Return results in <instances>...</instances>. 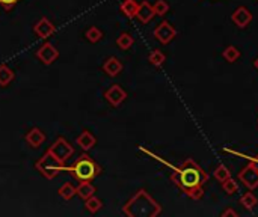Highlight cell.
<instances>
[{"label":"cell","mask_w":258,"mask_h":217,"mask_svg":"<svg viewBox=\"0 0 258 217\" xmlns=\"http://www.w3.org/2000/svg\"><path fill=\"white\" fill-rule=\"evenodd\" d=\"M35 169L38 170L44 178L47 179H53L59 175V172L64 169V163H61L49 150L44 153L43 157H40V160L35 163Z\"/></svg>","instance_id":"cell-4"},{"label":"cell","mask_w":258,"mask_h":217,"mask_svg":"<svg viewBox=\"0 0 258 217\" xmlns=\"http://www.w3.org/2000/svg\"><path fill=\"white\" fill-rule=\"evenodd\" d=\"M177 36V29L169 23V21H166V20H163L160 24H157V27L154 29V38L160 43V44H163V46H166V44H169L174 38Z\"/></svg>","instance_id":"cell-7"},{"label":"cell","mask_w":258,"mask_h":217,"mask_svg":"<svg viewBox=\"0 0 258 217\" xmlns=\"http://www.w3.org/2000/svg\"><path fill=\"white\" fill-rule=\"evenodd\" d=\"M154 17H156V14H154V9H153V5L151 3H148V2L139 3L137 12H136V18L140 23L146 24V23H150Z\"/></svg>","instance_id":"cell-14"},{"label":"cell","mask_w":258,"mask_h":217,"mask_svg":"<svg viewBox=\"0 0 258 217\" xmlns=\"http://www.w3.org/2000/svg\"><path fill=\"white\" fill-rule=\"evenodd\" d=\"M33 32L35 35L38 36L41 40H47L50 36L56 32V26L46 17H43L40 21H36L35 26H33Z\"/></svg>","instance_id":"cell-10"},{"label":"cell","mask_w":258,"mask_h":217,"mask_svg":"<svg viewBox=\"0 0 258 217\" xmlns=\"http://www.w3.org/2000/svg\"><path fill=\"white\" fill-rule=\"evenodd\" d=\"M165 60H166V56H165V53H163L162 50H153V52L148 54V62H150L153 66H156V68L162 66V65L165 63Z\"/></svg>","instance_id":"cell-23"},{"label":"cell","mask_w":258,"mask_h":217,"mask_svg":"<svg viewBox=\"0 0 258 217\" xmlns=\"http://www.w3.org/2000/svg\"><path fill=\"white\" fill-rule=\"evenodd\" d=\"M228 216H233V217H237L239 216V213L236 211V210H233V208H227L224 213H222V217H228Z\"/></svg>","instance_id":"cell-30"},{"label":"cell","mask_w":258,"mask_h":217,"mask_svg":"<svg viewBox=\"0 0 258 217\" xmlns=\"http://www.w3.org/2000/svg\"><path fill=\"white\" fill-rule=\"evenodd\" d=\"M24 139H26V142L29 143L30 148H40L41 145L46 142V134H44V131H43L41 128L33 127V128H30V130L26 133Z\"/></svg>","instance_id":"cell-13"},{"label":"cell","mask_w":258,"mask_h":217,"mask_svg":"<svg viewBox=\"0 0 258 217\" xmlns=\"http://www.w3.org/2000/svg\"><path fill=\"white\" fill-rule=\"evenodd\" d=\"M20 0H0V6H2L5 11H11Z\"/></svg>","instance_id":"cell-29"},{"label":"cell","mask_w":258,"mask_h":217,"mask_svg":"<svg viewBox=\"0 0 258 217\" xmlns=\"http://www.w3.org/2000/svg\"><path fill=\"white\" fill-rule=\"evenodd\" d=\"M58 193H59V196H61L64 201H71L74 196H77V193H76V187L72 186L71 183H65V184H62V186L59 187Z\"/></svg>","instance_id":"cell-20"},{"label":"cell","mask_w":258,"mask_h":217,"mask_svg":"<svg viewBox=\"0 0 258 217\" xmlns=\"http://www.w3.org/2000/svg\"><path fill=\"white\" fill-rule=\"evenodd\" d=\"M123 213L129 217H156L162 213V207L145 189H140L126 202Z\"/></svg>","instance_id":"cell-2"},{"label":"cell","mask_w":258,"mask_h":217,"mask_svg":"<svg viewBox=\"0 0 258 217\" xmlns=\"http://www.w3.org/2000/svg\"><path fill=\"white\" fill-rule=\"evenodd\" d=\"M239 179L248 190H255L258 187V166L254 160L240 170Z\"/></svg>","instance_id":"cell-6"},{"label":"cell","mask_w":258,"mask_h":217,"mask_svg":"<svg viewBox=\"0 0 258 217\" xmlns=\"http://www.w3.org/2000/svg\"><path fill=\"white\" fill-rule=\"evenodd\" d=\"M153 9H154V14L157 17H163L169 11V3L166 2V0H157V2L153 5Z\"/></svg>","instance_id":"cell-28"},{"label":"cell","mask_w":258,"mask_h":217,"mask_svg":"<svg viewBox=\"0 0 258 217\" xmlns=\"http://www.w3.org/2000/svg\"><path fill=\"white\" fill-rule=\"evenodd\" d=\"M254 162H255V163H257V166H258V156L255 157V160H254Z\"/></svg>","instance_id":"cell-32"},{"label":"cell","mask_w":258,"mask_h":217,"mask_svg":"<svg viewBox=\"0 0 258 217\" xmlns=\"http://www.w3.org/2000/svg\"><path fill=\"white\" fill-rule=\"evenodd\" d=\"M231 176V172L228 170V167L225 166V164H219L217 167H216V170H214V178L219 181V183H224V181L227 179V178H230Z\"/></svg>","instance_id":"cell-26"},{"label":"cell","mask_w":258,"mask_h":217,"mask_svg":"<svg viewBox=\"0 0 258 217\" xmlns=\"http://www.w3.org/2000/svg\"><path fill=\"white\" fill-rule=\"evenodd\" d=\"M66 170L72 178L80 183V181L95 179L101 173V166L95 160H92L88 154H82L74 163L66 167Z\"/></svg>","instance_id":"cell-3"},{"label":"cell","mask_w":258,"mask_h":217,"mask_svg":"<svg viewBox=\"0 0 258 217\" xmlns=\"http://www.w3.org/2000/svg\"><path fill=\"white\" fill-rule=\"evenodd\" d=\"M171 181L188 198L199 201L204 196V184L208 181V175L194 159H188L171 173Z\"/></svg>","instance_id":"cell-1"},{"label":"cell","mask_w":258,"mask_h":217,"mask_svg":"<svg viewBox=\"0 0 258 217\" xmlns=\"http://www.w3.org/2000/svg\"><path fill=\"white\" fill-rule=\"evenodd\" d=\"M123 63L118 57L115 56H110L104 60L103 63V71H104V74H107L109 77H117L121 74V71H123Z\"/></svg>","instance_id":"cell-12"},{"label":"cell","mask_w":258,"mask_h":217,"mask_svg":"<svg viewBox=\"0 0 258 217\" xmlns=\"http://www.w3.org/2000/svg\"><path fill=\"white\" fill-rule=\"evenodd\" d=\"M252 12L248 9V8H245V6H239L233 14H231V21L237 26V27H240V29H245V27H248L251 23H252Z\"/></svg>","instance_id":"cell-11"},{"label":"cell","mask_w":258,"mask_h":217,"mask_svg":"<svg viewBox=\"0 0 258 217\" xmlns=\"http://www.w3.org/2000/svg\"><path fill=\"white\" fill-rule=\"evenodd\" d=\"M240 56H242L240 50H239L237 47H234V46H228V47L224 50V53H222V57H224L228 63H234L236 60L240 59Z\"/></svg>","instance_id":"cell-22"},{"label":"cell","mask_w":258,"mask_h":217,"mask_svg":"<svg viewBox=\"0 0 258 217\" xmlns=\"http://www.w3.org/2000/svg\"><path fill=\"white\" fill-rule=\"evenodd\" d=\"M104 98H106V101H107L110 106L118 107V106H121V104L126 101L127 92L121 88V85H112V86H110V88L104 92Z\"/></svg>","instance_id":"cell-9"},{"label":"cell","mask_w":258,"mask_h":217,"mask_svg":"<svg viewBox=\"0 0 258 217\" xmlns=\"http://www.w3.org/2000/svg\"><path fill=\"white\" fill-rule=\"evenodd\" d=\"M49 151L64 164L72 157V154H74V148H72V145L64 137H58L52 143V147L49 148Z\"/></svg>","instance_id":"cell-5"},{"label":"cell","mask_w":258,"mask_h":217,"mask_svg":"<svg viewBox=\"0 0 258 217\" xmlns=\"http://www.w3.org/2000/svg\"><path fill=\"white\" fill-rule=\"evenodd\" d=\"M137 8H139V3L136 2V0H124V2L121 3V12L127 18H134Z\"/></svg>","instance_id":"cell-17"},{"label":"cell","mask_w":258,"mask_h":217,"mask_svg":"<svg viewBox=\"0 0 258 217\" xmlns=\"http://www.w3.org/2000/svg\"><path fill=\"white\" fill-rule=\"evenodd\" d=\"M85 207H86V210H88L89 213L95 214V213H98V211L103 208V201L94 195V196H91V198H88V199L85 201Z\"/></svg>","instance_id":"cell-24"},{"label":"cell","mask_w":258,"mask_h":217,"mask_svg":"<svg viewBox=\"0 0 258 217\" xmlns=\"http://www.w3.org/2000/svg\"><path fill=\"white\" fill-rule=\"evenodd\" d=\"M220 184H222V189L227 195H234L239 190V184L236 183V179H233L231 176L227 178L224 183H220Z\"/></svg>","instance_id":"cell-27"},{"label":"cell","mask_w":258,"mask_h":217,"mask_svg":"<svg viewBox=\"0 0 258 217\" xmlns=\"http://www.w3.org/2000/svg\"><path fill=\"white\" fill-rule=\"evenodd\" d=\"M36 57H38L41 60V63H44V65H52L59 57V50L53 44L44 43L38 50H36Z\"/></svg>","instance_id":"cell-8"},{"label":"cell","mask_w":258,"mask_h":217,"mask_svg":"<svg viewBox=\"0 0 258 217\" xmlns=\"http://www.w3.org/2000/svg\"><path fill=\"white\" fill-rule=\"evenodd\" d=\"M76 143L79 145V147L86 153V151H89V150H92L94 147H95V143H97V137L89 131V130H83L79 136H77V139H76Z\"/></svg>","instance_id":"cell-15"},{"label":"cell","mask_w":258,"mask_h":217,"mask_svg":"<svg viewBox=\"0 0 258 217\" xmlns=\"http://www.w3.org/2000/svg\"><path fill=\"white\" fill-rule=\"evenodd\" d=\"M103 36H104L103 30L98 29L97 26H91V27H88V30L85 32V38H86L89 43H92V44L100 43V41L103 40Z\"/></svg>","instance_id":"cell-19"},{"label":"cell","mask_w":258,"mask_h":217,"mask_svg":"<svg viewBox=\"0 0 258 217\" xmlns=\"http://www.w3.org/2000/svg\"><path fill=\"white\" fill-rule=\"evenodd\" d=\"M257 122H258V121H257Z\"/></svg>","instance_id":"cell-33"},{"label":"cell","mask_w":258,"mask_h":217,"mask_svg":"<svg viewBox=\"0 0 258 217\" xmlns=\"http://www.w3.org/2000/svg\"><path fill=\"white\" fill-rule=\"evenodd\" d=\"M95 192H97V189L94 184H91V181H80V184L76 187V193L82 201H86L88 198L94 196Z\"/></svg>","instance_id":"cell-16"},{"label":"cell","mask_w":258,"mask_h":217,"mask_svg":"<svg viewBox=\"0 0 258 217\" xmlns=\"http://www.w3.org/2000/svg\"><path fill=\"white\" fill-rule=\"evenodd\" d=\"M133 44H134V38H133V36H131L129 32L121 33V35L118 36V38H117V46H118L121 50H129V49L133 47Z\"/></svg>","instance_id":"cell-21"},{"label":"cell","mask_w":258,"mask_h":217,"mask_svg":"<svg viewBox=\"0 0 258 217\" xmlns=\"http://www.w3.org/2000/svg\"><path fill=\"white\" fill-rule=\"evenodd\" d=\"M15 74L8 65H0V86H8L12 83Z\"/></svg>","instance_id":"cell-18"},{"label":"cell","mask_w":258,"mask_h":217,"mask_svg":"<svg viewBox=\"0 0 258 217\" xmlns=\"http://www.w3.org/2000/svg\"><path fill=\"white\" fill-rule=\"evenodd\" d=\"M257 202H258V199H257V196L252 193V192H246L242 198H240V204H242V207L243 208H246V210H254V207L257 205Z\"/></svg>","instance_id":"cell-25"},{"label":"cell","mask_w":258,"mask_h":217,"mask_svg":"<svg viewBox=\"0 0 258 217\" xmlns=\"http://www.w3.org/2000/svg\"><path fill=\"white\" fill-rule=\"evenodd\" d=\"M254 68H255V69L258 71V57H257V59L254 60Z\"/></svg>","instance_id":"cell-31"}]
</instances>
